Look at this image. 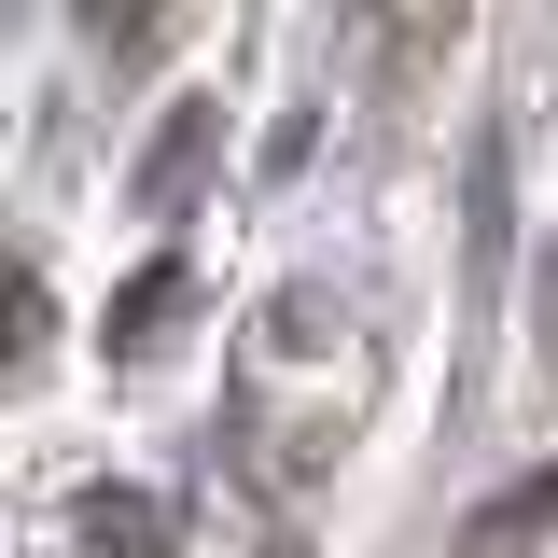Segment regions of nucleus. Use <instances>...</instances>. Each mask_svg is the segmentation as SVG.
<instances>
[{
    "instance_id": "1",
    "label": "nucleus",
    "mask_w": 558,
    "mask_h": 558,
    "mask_svg": "<svg viewBox=\"0 0 558 558\" xmlns=\"http://www.w3.org/2000/svg\"><path fill=\"white\" fill-rule=\"evenodd\" d=\"M307 322H322V279H293V293H279V307H266V349H279V363H307V349H322V336H307Z\"/></svg>"
}]
</instances>
